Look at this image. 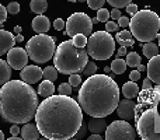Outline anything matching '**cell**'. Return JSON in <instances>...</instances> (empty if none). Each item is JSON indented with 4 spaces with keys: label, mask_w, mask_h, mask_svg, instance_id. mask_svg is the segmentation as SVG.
<instances>
[{
    "label": "cell",
    "mask_w": 160,
    "mask_h": 140,
    "mask_svg": "<svg viewBox=\"0 0 160 140\" xmlns=\"http://www.w3.org/2000/svg\"><path fill=\"white\" fill-rule=\"evenodd\" d=\"M82 107L70 95H51L38 105L35 125L49 140H69L83 123Z\"/></svg>",
    "instance_id": "obj_1"
},
{
    "label": "cell",
    "mask_w": 160,
    "mask_h": 140,
    "mask_svg": "<svg viewBox=\"0 0 160 140\" xmlns=\"http://www.w3.org/2000/svg\"><path fill=\"white\" fill-rule=\"evenodd\" d=\"M38 95L31 84L8 80L0 90V116L8 123H27L35 118Z\"/></svg>",
    "instance_id": "obj_2"
},
{
    "label": "cell",
    "mask_w": 160,
    "mask_h": 140,
    "mask_svg": "<svg viewBox=\"0 0 160 140\" xmlns=\"http://www.w3.org/2000/svg\"><path fill=\"white\" fill-rule=\"evenodd\" d=\"M119 102V87L107 74H93L79 90V104L90 116L111 115Z\"/></svg>",
    "instance_id": "obj_3"
},
{
    "label": "cell",
    "mask_w": 160,
    "mask_h": 140,
    "mask_svg": "<svg viewBox=\"0 0 160 140\" xmlns=\"http://www.w3.org/2000/svg\"><path fill=\"white\" fill-rule=\"evenodd\" d=\"M88 62V53L83 48H78L72 39L58 45L53 55V63L62 74L80 73Z\"/></svg>",
    "instance_id": "obj_4"
},
{
    "label": "cell",
    "mask_w": 160,
    "mask_h": 140,
    "mask_svg": "<svg viewBox=\"0 0 160 140\" xmlns=\"http://www.w3.org/2000/svg\"><path fill=\"white\" fill-rule=\"evenodd\" d=\"M131 34L139 42H152L159 35L160 18L155 11L148 8L136 11L129 21Z\"/></svg>",
    "instance_id": "obj_5"
},
{
    "label": "cell",
    "mask_w": 160,
    "mask_h": 140,
    "mask_svg": "<svg viewBox=\"0 0 160 140\" xmlns=\"http://www.w3.org/2000/svg\"><path fill=\"white\" fill-rule=\"evenodd\" d=\"M25 51L28 58L35 63H47L55 55V39L47 34H38L27 42Z\"/></svg>",
    "instance_id": "obj_6"
},
{
    "label": "cell",
    "mask_w": 160,
    "mask_h": 140,
    "mask_svg": "<svg viewBox=\"0 0 160 140\" xmlns=\"http://www.w3.org/2000/svg\"><path fill=\"white\" fill-rule=\"evenodd\" d=\"M87 53L96 60H107L114 55L115 41L107 31H97L87 38Z\"/></svg>",
    "instance_id": "obj_7"
},
{
    "label": "cell",
    "mask_w": 160,
    "mask_h": 140,
    "mask_svg": "<svg viewBox=\"0 0 160 140\" xmlns=\"http://www.w3.org/2000/svg\"><path fill=\"white\" fill-rule=\"evenodd\" d=\"M65 34L69 36H75L78 34H83L86 36H90L93 34V22L91 18L84 13H75L68 18L66 31Z\"/></svg>",
    "instance_id": "obj_8"
},
{
    "label": "cell",
    "mask_w": 160,
    "mask_h": 140,
    "mask_svg": "<svg viewBox=\"0 0 160 140\" xmlns=\"http://www.w3.org/2000/svg\"><path fill=\"white\" fill-rule=\"evenodd\" d=\"M136 138V132L128 121H114L105 129V139L107 140H133Z\"/></svg>",
    "instance_id": "obj_9"
},
{
    "label": "cell",
    "mask_w": 160,
    "mask_h": 140,
    "mask_svg": "<svg viewBox=\"0 0 160 140\" xmlns=\"http://www.w3.org/2000/svg\"><path fill=\"white\" fill-rule=\"evenodd\" d=\"M28 53L22 48H11L7 52V62L14 70H21L28 63Z\"/></svg>",
    "instance_id": "obj_10"
},
{
    "label": "cell",
    "mask_w": 160,
    "mask_h": 140,
    "mask_svg": "<svg viewBox=\"0 0 160 140\" xmlns=\"http://www.w3.org/2000/svg\"><path fill=\"white\" fill-rule=\"evenodd\" d=\"M42 77H44V70H42L41 67L35 66V65L25 66L24 69H21V71H20V79H21L22 81L28 83V84L38 83Z\"/></svg>",
    "instance_id": "obj_11"
},
{
    "label": "cell",
    "mask_w": 160,
    "mask_h": 140,
    "mask_svg": "<svg viewBox=\"0 0 160 140\" xmlns=\"http://www.w3.org/2000/svg\"><path fill=\"white\" fill-rule=\"evenodd\" d=\"M135 101L127 98L124 101L118 102V107H117V113L121 119L124 121H132L135 119Z\"/></svg>",
    "instance_id": "obj_12"
},
{
    "label": "cell",
    "mask_w": 160,
    "mask_h": 140,
    "mask_svg": "<svg viewBox=\"0 0 160 140\" xmlns=\"http://www.w3.org/2000/svg\"><path fill=\"white\" fill-rule=\"evenodd\" d=\"M148 77L152 80L155 84H160V55H156L150 58L149 63L146 66Z\"/></svg>",
    "instance_id": "obj_13"
},
{
    "label": "cell",
    "mask_w": 160,
    "mask_h": 140,
    "mask_svg": "<svg viewBox=\"0 0 160 140\" xmlns=\"http://www.w3.org/2000/svg\"><path fill=\"white\" fill-rule=\"evenodd\" d=\"M16 45V36L6 30H0V56L7 53Z\"/></svg>",
    "instance_id": "obj_14"
},
{
    "label": "cell",
    "mask_w": 160,
    "mask_h": 140,
    "mask_svg": "<svg viewBox=\"0 0 160 140\" xmlns=\"http://www.w3.org/2000/svg\"><path fill=\"white\" fill-rule=\"evenodd\" d=\"M21 139L22 140H38L41 133H39L37 125L34 123H24V126L21 128Z\"/></svg>",
    "instance_id": "obj_15"
},
{
    "label": "cell",
    "mask_w": 160,
    "mask_h": 140,
    "mask_svg": "<svg viewBox=\"0 0 160 140\" xmlns=\"http://www.w3.org/2000/svg\"><path fill=\"white\" fill-rule=\"evenodd\" d=\"M87 129L90 130L91 133H105V129H107V122L104 121V118H100V116H93L90 119V122L87 123Z\"/></svg>",
    "instance_id": "obj_16"
},
{
    "label": "cell",
    "mask_w": 160,
    "mask_h": 140,
    "mask_svg": "<svg viewBox=\"0 0 160 140\" xmlns=\"http://www.w3.org/2000/svg\"><path fill=\"white\" fill-rule=\"evenodd\" d=\"M49 27H51V22H49V20H48V17H45L44 14L37 16L35 18L32 20V30L35 31L37 34L48 32Z\"/></svg>",
    "instance_id": "obj_17"
},
{
    "label": "cell",
    "mask_w": 160,
    "mask_h": 140,
    "mask_svg": "<svg viewBox=\"0 0 160 140\" xmlns=\"http://www.w3.org/2000/svg\"><path fill=\"white\" fill-rule=\"evenodd\" d=\"M115 42L119 44L121 46H133V44H135V38H133V35L131 34V31L124 30V31L117 32Z\"/></svg>",
    "instance_id": "obj_18"
},
{
    "label": "cell",
    "mask_w": 160,
    "mask_h": 140,
    "mask_svg": "<svg viewBox=\"0 0 160 140\" xmlns=\"http://www.w3.org/2000/svg\"><path fill=\"white\" fill-rule=\"evenodd\" d=\"M53 93H55V85H53V81L45 79L44 81L39 84L38 94L41 97H44V98H48V97L53 95Z\"/></svg>",
    "instance_id": "obj_19"
},
{
    "label": "cell",
    "mask_w": 160,
    "mask_h": 140,
    "mask_svg": "<svg viewBox=\"0 0 160 140\" xmlns=\"http://www.w3.org/2000/svg\"><path fill=\"white\" fill-rule=\"evenodd\" d=\"M11 69L13 67L8 65V62L0 59V85L6 84L11 79Z\"/></svg>",
    "instance_id": "obj_20"
},
{
    "label": "cell",
    "mask_w": 160,
    "mask_h": 140,
    "mask_svg": "<svg viewBox=\"0 0 160 140\" xmlns=\"http://www.w3.org/2000/svg\"><path fill=\"white\" fill-rule=\"evenodd\" d=\"M122 94H124L125 98H129L132 99L133 97H136L139 94V87L135 81H128L124 84L122 87Z\"/></svg>",
    "instance_id": "obj_21"
},
{
    "label": "cell",
    "mask_w": 160,
    "mask_h": 140,
    "mask_svg": "<svg viewBox=\"0 0 160 140\" xmlns=\"http://www.w3.org/2000/svg\"><path fill=\"white\" fill-rule=\"evenodd\" d=\"M30 8L32 13L37 14V16H41V14H44L45 11H47L48 3H47V0H31Z\"/></svg>",
    "instance_id": "obj_22"
},
{
    "label": "cell",
    "mask_w": 160,
    "mask_h": 140,
    "mask_svg": "<svg viewBox=\"0 0 160 140\" xmlns=\"http://www.w3.org/2000/svg\"><path fill=\"white\" fill-rule=\"evenodd\" d=\"M142 51H143V55L148 59L159 55V46L156 44H153V42H145V45H142Z\"/></svg>",
    "instance_id": "obj_23"
},
{
    "label": "cell",
    "mask_w": 160,
    "mask_h": 140,
    "mask_svg": "<svg viewBox=\"0 0 160 140\" xmlns=\"http://www.w3.org/2000/svg\"><path fill=\"white\" fill-rule=\"evenodd\" d=\"M111 70L114 71V74H122L127 70V62L122 58H117L114 59V62L111 63Z\"/></svg>",
    "instance_id": "obj_24"
},
{
    "label": "cell",
    "mask_w": 160,
    "mask_h": 140,
    "mask_svg": "<svg viewBox=\"0 0 160 140\" xmlns=\"http://www.w3.org/2000/svg\"><path fill=\"white\" fill-rule=\"evenodd\" d=\"M142 59L136 52H129L127 53V66L129 67H138L141 65Z\"/></svg>",
    "instance_id": "obj_25"
},
{
    "label": "cell",
    "mask_w": 160,
    "mask_h": 140,
    "mask_svg": "<svg viewBox=\"0 0 160 140\" xmlns=\"http://www.w3.org/2000/svg\"><path fill=\"white\" fill-rule=\"evenodd\" d=\"M44 79L51 80V81H55L58 80V69L55 66H49V67H45L44 69Z\"/></svg>",
    "instance_id": "obj_26"
},
{
    "label": "cell",
    "mask_w": 160,
    "mask_h": 140,
    "mask_svg": "<svg viewBox=\"0 0 160 140\" xmlns=\"http://www.w3.org/2000/svg\"><path fill=\"white\" fill-rule=\"evenodd\" d=\"M72 41L78 48H84L87 45V36L83 35V34H78V35L73 36Z\"/></svg>",
    "instance_id": "obj_27"
},
{
    "label": "cell",
    "mask_w": 160,
    "mask_h": 140,
    "mask_svg": "<svg viewBox=\"0 0 160 140\" xmlns=\"http://www.w3.org/2000/svg\"><path fill=\"white\" fill-rule=\"evenodd\" d=\"M96 71H97V65L94 63V62H87L86 67L83 69V74L90 77V76H93V74H96Z\"/></svg>",
    "instance_id": "obj_28"
},
{
    "label": "cell",
    "mask_w": 160,
    "mask_h": 140,
    "mask_svg": "<svg viewBox=\"0 0 160 140\" xmlns=\"http://www.w3.org/2000/svg\"><path fill=\"white\" fill-rule=\"evenodd\" d=\"M97 18H98V21L101 22H107L108 20H110V10H107V8H100L98 11H97Z\"/></svg>",
    "instance_id": "obj_29"
},
{
    "label": "cell",
    "mask_w": 160,
    "mask_h": 140,
    "mask_svg": "<svg viewBox=\"0 0 160 140\" xmlns=\"http://www.w3.org/2000/svg\"><path fill=\"white\" fill-rule=\"evenodd\" d=\"M132 0H107V3H110L114 8H122L127 7L128 4H131Z\"/></svg>",
    "instance_id": "obj_30"
},
{
    "label": "cell",
    "mask_w": 160,
    "mask_h": 140,
    "mask_svg": "<svg viewBox=\"0 0 160 140\" xmlns=\"http://www.w3.org/2000/svg\"><path fill=\"white\" fill-rule=\"evenodd\" d=\"M58 91L62 95H70V94H72V85H70L69 83H62V84L59 85Z\"/></svg>",
    "instance_id": "obj_31"
},
{
    "label": "cell",
    "mask_w": 160,
    "mask_h": 140,
    "mask_svg": "<svg viewBox=\"0 0 160 140\" xmlns=\"http://www.w3.org/2000/svg\"><path fill=\"white\" fill-rule=\"evenodd\" d=\"M105 2H107V0H87V4H88V7L93 8V10H100V8H102Z\"/></svg>",
    "instance_id": "obj_32"
},
{
    "label": "cell",
    "mask_w": 160,
    "mask_h": 140,
    "mask_svg": "<svg viewBox=\"0 0 160 140\" xmlns=\"http://www.w3.org/2000/svg\"><path fill=\"white\" fill-rule=\"evenodd\" d=\"M82 83V79H80V74L78 73H73V74H69V84L72 87H78Z\"/></svg>",
    "instance_id": "obj_33"
},
{
    "label": "cell",
    "mask_w": 160,
    "mask_h": 140,
    "mask_svg": "<svg viewBox=\"0 0 160 140\" xmlns=\"http://www.w3.org/2000/svg\"><path fill=\"white\" fill-rule=\"evenodd\" d=\"M118 30H119V25L117 22H114V20L105 22V31L107 32H118Z\"/></svg>",
    "instance_id": "obj_34"
},
{
    "label": "cell",
    "mask_w": 160,
    "mask_h": 140,
    "mask_svg": "<svg viewBox=\"0 0 160 140\" xmlns=\"http://www.w3.org/2000/svg\"><path fill=\"white\" fill-rule=\"evenodd\" d=\"M7 11L10 14H18L20 13V4L17 2H13V3H10V4L7 6Z\"/></svg>",
    "instance_id": "obj_35"
},
{
    "label": "cell",
    "mask_w": 160,
    "mask_h": 140,
    "mask_svg": "<svg viewBox=\"0 0 160 140\" xmlns=\"http://www.w3.org/2000/svg\"><path fill=\"white\" fill-rule=\"evenodd\" d=\"M86 132H87V126H86V125H83V123H82V126H80V129L78 130V133H76V135L73 136L72 139H75V140L83 139V138H84V135H86Z\"/></svg>",
    "instance_id": "obj_36"
},
{
    "label": "cell",
    "mask_w": 160,
    "mask_h": 140,
    "mask_svg": "<svg viewBox=\"0 0 160 140\" xmlns=\"http://www.w3.org/2000/svg\"><path fill=\"white\" fill-rule=\"evenodd\" d=\"M53 27H55V30L62 31V30H65V28H66V22H65L62 18H56L55 21H53Z\"/></svg>",
    "instance_id": "obj_37"
},
{
    "label": "cell",
    "mask_w": 160,
    "mask_h": 140,
    "mask_svg": "<svg viewBox=\"0 0 160 140\" xmlns=\"http://www.w3.org/2000/svg\"><path fill=\"white\" fill-rule=\"evenodd\" d=\"M129 21H131V20L128 18V17H122L121 16L118 18V25L121 28H124V30H127V27H129Z\"/></svg>",
    "instance_id": "obj_38"
},
{
    "label": "cell",
    "mask_w": 160,
    "mask_h": 140,
    "mask_svg": "<svg viewBox=\"0 0 160 140\" xmlns=\"http://www.w3.org/2000/svg\"><path fill=\"white\" fill-rule=\"evenodd\" d=\"M7 8L4 7V6L0 4V24H3V22L6 21V18H7Z\"/></svg>",
    "instance_id": "obj_39"
},
{
    "label": "cell",
    "mask_w": 160,
    "mask_h": 140,
    "mask_svg": "<svg viewBox=\"0 0 160 140\" xmlns=\"http://www.w3.org/2000/svg\"><path fill=\"white\" fill-rule=\"evenodd\" d=\"M129 79H131V81H138L139 79H141V71L139 70H132L129 73Z\"/></svg>",
    "instance_id": "obj_40"
},
{
    "label": "cell",
    "mask_w": 160,
    "mask_h": 140,
    "mask_svg": "<svg viewBox=\"0 0 160 140\" xmlns=\"http://www.w3.org/2000/svg\"><path fill=\"white\" fill-rule=\"evenodd\" d=\"M127 11L131 14V16H133V14H136V11H139V10H138V6H136V4H132V3H131V4L127 6Z\"/></svg>",
    "instance_id": "obj_41"
},
{
    "label": "cell",
    "mask_w": 160,
    "mask_h": 140,
    "mask_svg": "<svg viewBox=\"0 0 160 140\" xmlns=\"http://www.w3.org/2000/svg\"><path fill=\"white\" fill-rule=\"evenodd\" d=\"M110 17L112 20H118L119 17H121V11H119V8H114V10L110 11Z\"/></svg>",
    "instance_id": "obj_42"
},
{
    "label": "cell",
    "mask_w": 160,
    "mask_h": 140,
    "mask_svg": "<svg viewBox=\"0 0 160 140\" xmlns=\"http://www.w3.org/2000/svg\"><path fill=\"white\" fill-rule=\"evenodd\" d=\"M20 132H21V129H20V126H18V125H17V123H14L13 126L10 128V133H11V135H13V136H17Z\"/></svg>",
    "instance_id": "obj_43"
},
{
    "label": "cell",
    "mask_w": 160,
    "mask_h": 140,
    "mask_svg": "<svg viewBox=\"0 0 160 140\" xmlns=\"http://www.w3.org/2000/svg\"><path fill=\"white\" fill-rule=\"evenodd\" d=\"M152 87H153L152 80H150L149 77H146V79L143 80V90H149V88H152Z\"/></svg>",
    "instance_id": "obj_44"
},
{
    "label": "cell",
    "mask_w": 160,
    "mask_h": 140,
    "mask_svg": "<svg viewBox=\"0 0 160 140\" xmlns=\"http://www.w3.org/2000/svg\"><path fill=\"white\" fill-rule=\"evenodd\" d=\"M124 56H127V46H121L118 51V56L117 58H124Z\"/></svg>",
    "instance_id": "obj_45"
},
{
    "label": "cell",
    "mask_w": 160,
    "mask_h": 140,
    "mask_svg": "<svg viewBox=\"0 0 160 140\" xmlns=\"http://www.w3.org/2000/svg\"><path fill=\"white\" fill-rule=\"evenodd\" d=\"M101 135L98 133H91V136H88V140H101Z\"/></svg>",
    "instance_id": "obj_46"
},
{
    "label": "cell",
    "mask_w": 160,
    "mask_h": 140,
    "mask_svg": "<svg viewBox=\"0 0 160 140\" xmlns=\"http://www.w3.org/2000/svg\"><path fill=\"white\" fill-rule=\"evenodd\" d=\"M24 41V36L21 35V34H17L16 35V42H22Z\"/></svg>",
    "instance_id": "obj_47"
},
{
    "label": "cell",
    "mask_w": 160,
    "mask_h": 140,
    "mask_svg": "<svg viewBox=\"0 0 160 140\" xmlns=\"http://www.w3.org/2000/svg\"><path fill=\"white\" fill-rule=\"evenodd\" d=\"M138 70H139V71H145V70H146V66H143V65L141 63V65L138 66Z\"/></svg>",
    "instance_id": "obj_48"
},
{
    "label": "cell",
    "mask_w": 160,
    "mask_h": 140,
    "mask_svg": "<svg viewBox=\"0 0 160 140\" xmlns=\"http://www.w3.org/2000/svg\"><path fill=\"white\" fill-rule=\"evenodd\" d=\"M14 32H16V34H20V32H21V27H20V25H17V27L14 28Z\"/></svg>",
    "instance_id": "obj_49"
},
{
    "label": "cell",
    "mask_w": 160,
    "mask_h": 140,
    "mask_svg": "<svg viewBox=\"0 0 160 140\" xmlns=\"http://www.w3.org/2000/svg\"><path fill=\"white\" fill-rule=\"evenodd\" d=\"M104 71H105V73H110V71H111V66L110 67H104Z\"/></svg>",
    "instance_id": "obj_50"
},
{
    "label": "cell",
    "mask_w": 160,
    "mask_h": 140,
    "mask_svg": "<svg viewBox=\"0 0 160 140\" xmlns=\"http://www.w3.org/2000/svg\"><path fill=\"white\" fill-rule=\"evenodd\" d=\"M0 140H4V135H3L2 130H0Z\"/></svg>",
    "instance_id": "obj_51"
},
{
    "label": "cell",
    "mask_w": 160,
    "mask_h": 140,
    "mask_svg": "<svg viewBox=\"0 0 160 140\" xmlns=\"http://www.w3.org/2000/svg\"><path fill=\"white\" fill-rule=\"evenodd\" d=\"M91 22H100V21H98V18L96 17V18H91Z\"/></svg>",
    "instance_id": "obj_52"
},
{
    "label": "cell",
    "mask_w": 160,
    "mask_h": 140,
    "mask_svg": "<svg viewBox=\"0 0 160 140\" xmlns=\"http://www.w3.org/2000/svg\"><path fill=\"white\" fill-rule=\"evenodd\" d=\"M76 2H80V3H83V2H87V0H76Z\"/></svg>",
    "instance_id": "obj_53"
},
{
    "label": "cell",
    "mask_w": 160,
    "mask_h": 140,
    "mask_svg": "<svg viewBox=\"0 0 160 140\" xmlns=\"http://www.w3.org/2000/svg\"><path fill=\"white\" fill-rule=\"evenodd\" d=\"M158 36H159V48H160V34H159Z\"/></svg>",
    "instance_id": "obj_54"
},
{
    "label": "cell",
    "mask_w": 160,
    "mask_h": 140,
    "mask_svg": "<svg viewBox=\"0 0 160 140\" xmlns=\"http://www.w3.org/2000/svg\"><path fill=\"white\" fill-rule=\"evenodd\" d=\"M68 2H72V3H75V2H76V0H68Z\"/></svg>",
    "instance_id": "obj_55"
}]
</instances>
